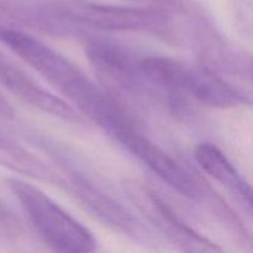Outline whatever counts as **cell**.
<instances>
[{
    "label": "cell",
    "mask_w": 253,
    "mask_h": 253,
    "mask_svg": "<svg viewBox=\"0 0 253 253\" xmlns=\"http://www.w3.org/2000/svg\"><path fill=\"white\" fill-rule=\"evenodd\" d=\"M0 42L66 96L81 115H85L108 135L123 123L135 119L76 64L39 39L20 29L5 27L0 29Z\"/></svg>",
    "instance_id": "obj_1"
},
{
    "label": "cell",
    "mask_w": 253,
    "mask_h": 253,
    "mask_svg": "<svg viewBox=\"0 0 253 253\" xmlns=\"http://www.w3.org/2000/svg\"><path fill=\"white\" fill-rule=\"evenodd\" d=\"M138 63L155 95L163 99L173 116L188 113L192 101L215 109L251 105L249 95L203 63L194 66L165 56H143Z\"/></svg>",
    "instance_id": "obj_2"
},
{
    "label": "cell",
    "mask_w": 253,
    "mask_h": 253,
    "mask_svg": "<svg viewBox=\"0 0 253 253\" xmlns=\"http://www.w3.org/2000/svg\"><path fill=\"white\" fill-rule=\"evenodd\" d=\"M51 5L56 16L71 26L101 31L142 32L167 43L179 44L174 16L155 5L126 6L89 0H51Z\"/></svg>",
    "instance_id": "obj_3"
},
{
    "label": "cell",
    "mask_w": 253,
    "mask_h": 253,
    "mask_svg": "<svg viewBox=\"0 0 253 253\" xmlns=\"http://www.w3.org/2000/svg\"><path fill=\"white\" fill-rule=\"evenodd\" d=\"M37 143L59 163L58 166L66 173L67 189L71 190L94 219L114 232L124 235L141 245L156 244L152 231L115 195L111 194L86 170L78 167L77 161L76 165H71L67 151L59 150L56 143L49 142L44 137L37 138Z\"/></svg>",
    "instance_id": "obj_4"
},
{
    "label": "cell",
    "mask_w": 253,
    "mask_h": 253,
    "mask_svg": "<svg viewBox=\"0 0 253 253\" xmlns=\"http://www.w3.org/2000/svg\"><path fill=\"white\" fill-rule=\"evenodd\" d=\"M6 184L47 246L58 252L95 251L96 240L91 232L43 190L19 178H7Z\"/></svg>",
    "instance_id": "obj_5"
},
{
    "label": "cell",
    "mask_w": 253,
    "mask_h": 253,
    "mask_svg": "<svg viewBox=\"0 0 253 253\" xmlns=\"http://www.w3.org/2000/svg\"><path fill=\"white\" fill-rule=\"evenodd\" d=\"M84 51L101 88L133 116V109L145 106L146 100L155 95L140 69V57L128 48L103 39H88Z\"/></svg>",
    "instance_id": "obj_6"
},
{
    "label": "cell",
    "mask_w": 253,
    "mask_h": 253,
    "mask_svg": "<svg viewBox=\"0 0 253 253\" xmlns=\"http://www.w3.org/2000/svg\"><path fill=\"white\" fill-rule=\"evenodd\" d=\"M124 190L131 204L170 244L184 252H221L222 249L187 224L172 207L145 183L128 179Z\"/></svg>",
    "instance_id": "obj_7"
},
{
    "label": "cell",
    "mask_w": 253,
    "mask_h": 253,
    "mask_svg": "<svg viewBox=\"0 0 253 253\" xmlns=\"http://www.w3.org/2000/svg\"><path fill=\"white\" fill-rule=\"evenodd\" d=\"M0 84L24 103L72 124H83L81 114L69 103L40 85L21 67L0 52Z\"/></svg>",
    "instance_id": "obj_8"
},
{
    "label": "cell",
    "mask_w": 253,
    "mask_h": 253,
    "mask_svg": "<svg viewBox=\"0 0 253 253\" xmlns=\"http://www.w3.org/2000/svg\"><path fill=\"white\" fill-rule=\"evenodd\" d=\"M194 158L198 166L209 177L229 190L245 209L252 211V189L241 173L230 162L225 153L211 142H203L195 147Z\"/></svg>",
    "instance_id": "obj_9"
},
{
    "label": "cell",
    "mask_w": 253,
    "mask_h": 253,
    "mask_svg": "<svg viewBox=\"0 0 253 253\" xmlns=\"http://www.w3.org/2000/svg\"><path fill=\"white\" fill-rule=\"evenodd\" d=\"M0 11L21 30L29 27L54 36H66L73 32L71 25L54 15L51 0H0Z\"/></svg>",
    "instance_id": "obj_10"
},
{
    "label": "cell",
    "mask_w": 253,
    "mask_h": 253,
    "mask_svg": "<svg viewBox=\"0 0 253 253\" xmlns=\"http://www.w3.org/2000/svg\"><path fill=\"white\" fill-rule=\"evenodd\" d=\"M0 166L42 183L66 187V179L43 160L0 130Z\"/></svg>",
    "instance_id": "obj_11"
},
{
    "label": "cell",
    "mask_w": 253,
    "mask_h": 253,
    "mask_svg": "<svg viewBox=\"0 0 253 253\" xmlns=\"http://www.w3.org/2000/svg\"><path fill=\"white\" fill-rule=\"evenodd\" d=\"M22 234V225L14 212L0 200V240L16 241Z\"/></svg>",
    "instance_id": "obj_12"
},
{
    "label": "cell",
    "mask_w": 253,
    "mask_h": 253,
    "mask_svg": "<svg viewBox=\"0 0 253 253\" xmlns=\"http://www.w3.org/2000/svg\"><path fill=\"white\" fill-rule=\"evenodd\" d=\"M236 17L240 20L239 25L244 34L251 36L252 34V2L251 0H236L235 1Z\"/></svg>",
    "instance_id": "obj_13"
},
{
    "label": "cell",
    "mask_w": 253,
    "mask_h": 253,
    "mask_svg": "<svg viewBox=\"0 0 253 253\" xmlns=\"http://www.w3.org/2000/svg\"><path fill=\"white\" fill-rule=\"evenodd\" d=\"M5 27H10V29H20V27L17 26V25L15 24L10 17H7L6 15L2 14V12L0 11V29H5Z\"/></svg>",
    "instance_id": "obj_14"
},
{
    "label": "cell",
    "mask_w": 253,
    "mask_h": 253,
    "mask_svg": "<svg viewBox=\"0 0 253 253\" xmlns=\"http://www.w3.org/2000/svg\"><path fill=\"white\" fill-rule=\"evenodd\" d=\"M136 1H141L146 5H153L156 2V0H136Z\"/></svg>",
    "instance_id": "obj_15"
}]
</instances>
